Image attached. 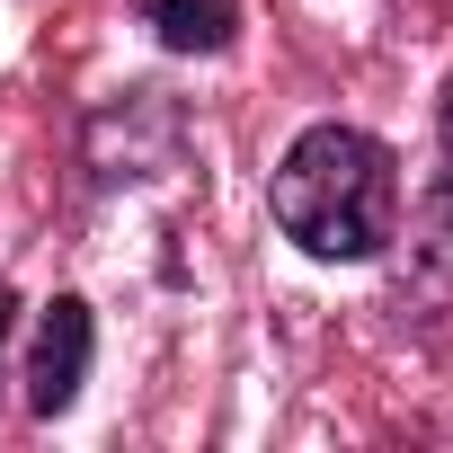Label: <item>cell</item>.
Returning a JSON list of instances; mask_svg holds the SVG:
<instances>
[{
    "mask_svg": "<svg viewBox=\"0 0 453 453\" xmlns=\"http://www.w3.org/2000/svg\"><path fill=\"white\" fill-rule=\"evenodd\" d=\"M267 204H276V232L311 258H373L391 241V213H400V178H391V151L356 125H311L276 178H267Z\"/></svg>",
    "mask_w": 453,
    "mask_h": 453,
    "instance_id": "6da1fadb",
    "label": "cell"
},
{
    "mask_svg": "<svg viewBox=\"0 0 453 453\" xmlns=\"http://www.w3.org/2000/svg\"><path fill=\"white\" fill-rule=\"evenodd\" d=\"M89 347H98V329H89V303H54L45 311V329H36V365H27V400H36V418H63L72 400H81V373H89Z\"/></svg>",
    "mask_w": 453,
    "mask_h": 453,
    "instance_id": "7a4b0ae2",
    "label": "cell"
},
{
    "mask_svg": "<svg viewBox=\"0 0 453 453\" xmlns=\"http://www.w3.org/2000/svg\"><path fill=\"white\" fill-rule=\"evenodd\" d=\"M418 258H426V294H453V98H444V169L418 213Z\"/></svg>",
    "mask_w": 453,
    "mask_h": 453,
    "instance_id": "3957f363",
    "label": "cell"
},
{
    "mask_svg": "<svg viewBox=\"0 0 453 453\" xmlns=\"http://www.w3.org/2000/svg\"><path fill=\"white\" fill-rule=\"evenodd\" d=\"M142 19L160 27L169 54H222L232 45V0H142Z\"/></svg>",
    "mask_w": 453,
    "mask_h": 453,
    "instance_id": "277c9868",
    "label": "cell"
},
{
    "mask_svg": "<svg viewBox=\"0 0 453 453\" xmlns=\"http://www.w3.org/2000/svg\"><path fill=\"white\" fill-rule=\"evenodd\" d=\"M10 320H19V294H10V285H0V347H10Z\"/></svg>",
    "mask_w": 453,
    "mask_h": 453,
    "instance_id": "5b68a950",
    "label": "cell"
}]
</instances>
